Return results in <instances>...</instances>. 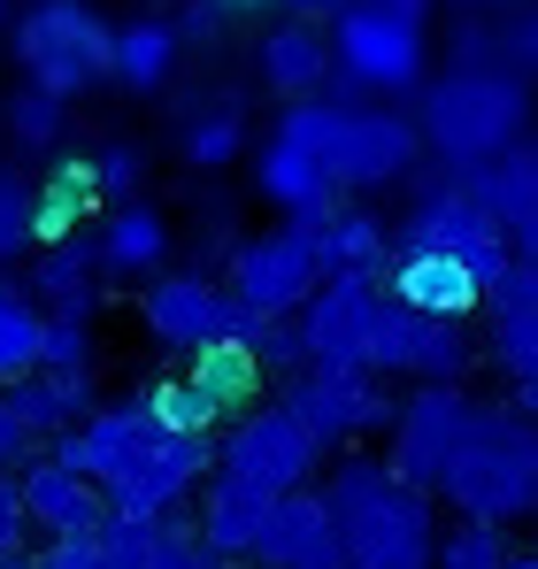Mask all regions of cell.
<instances>
[{
  "label": "cell",
  "mask_w": 538,
  "mask_h": 569,
  "mask_svg": "<svg viewBox=\"0 0 538 569\" xmlns=\"http://www.w3.org/2000/svg\"><path fill=\"white\" fill-rule=\"evenodd\" d=\"M339 523H347V569H439V516L431 492L408 485L385 455H347L323 477Z\"/></svg>",
  "instance_id": "1"
},
{
  "label": "cell",
  "mask_w": 538,
  "mask_h": 569,
  "mask_svg": "<svg viewBox=\"0 0 538 569\" xmlns=\"http://www.w3.org/2000/svg\"><path fill=\"white\" fill-rule=\"evenodd\" d=\"M416 123H424L431 154L447 162L454 178H469V170L500 162L508 147H524L531 86H524V70H508V62H492V70L447 62V78L424 86V116H416Z\"/></svg>",
  "instance_id": "2"
},
{
  "label": "cell",
  "mask_w": 538,
  "mask_h": 569,
  "mask_svg": "<svg viewBox=\"0 0 538 569\" xmlns=\"http://www.w3.org/2000/svg\"><path fill=\"white\" fill-rule=\"evenodd\" d=\"M347 108L355 100H285V116H277V131L262 139V154H255V192H262L269 208H285V223H323L331 208H339V131H347Z\"/></svg>",
  "instance_id": "3"
},
{
  "label": "cell",
  "mask_w": 538,
  "mask_h": 569,
  "mask_svg": "<svg viewBox=\"0 0 538 569\" xmlns=\"http://www.w3.org/2000/svg\"><path fill=\"white\" fill-rule=\"evenodd\" d=\"M447 508L469 523H500V531L538 516V416H524L516 400L477 416V431L447 477Z\"/></svg>",
  "instance_id": "4"
},
{
  "label": "cell",
  "mask_w": 538,
  "mask_h": 569,
  "mask_svg": "<svg viewBox=\"0 0 538 569\" xmlns=\"http://www.w3.org/2000/svg\"><path fill=\"white\" fill-rule=\"evenodd\" d=\"M8 39H16V70L62 100H78L100 78H116V23L92 0H31Z\"/></svg>",
  "instance_id": "5"
},
{
  "label": "cell",
  "mask_w": 538,
  "mask_h": 569,
  "mask_svg": "<svg viewBox=\"0 0 538 569\" xmlns=\"http://www.w3.org/2000/svg\"><path fill=\"white\" fill-rule=\"evenodd\" d=\"M392 254H454L461 270H477L485 292H492V284L508 278V262H516V239H508V223H500L469 186H431L400 216Z\"/></svg>",
  "instance_id": "6"
},
{
  "label": "cell",
  "mask_w": 538,
  "mask_h": 569,
  "mask_svg": "<svg viewBox=\"0 0 538 569\" xmlns=\"http://www.w3.org/2000/svg\"><path fill=\"white\" fill-rule=\"evenodd\" d=\"M139 323H147L155 347L200 355V347H216V339H247V347H255V331H262L269 316H255L231 284H216L208 270H178V278H155L139 292Z\"/></svg>",
  "instance_id": "7"
},
{
  "label": "cell",
  "mask_w": 538,
  "mask_h": 569,
  "mask_svg": "<svg viewBox=\"0 0 538 569\" xmlns=\"http://www.w3.org/2000/svg\"><path fill=\"white\" fill-rule=\"evenodd\" d=\"M477 416L485 408L461 385H416L400 400L392 431H385V462L408 477V485H424V492H447V477L461 462V447H469V431H477Z\"/></svg>",
  "instance_id": "8"
},
{
  "label": "cell",
  "mask_w": 538,
  "mask_h": 569,
  "mask_svg": "<svg viewBox=\"0 0 538 569\" xmlns=\"http://www.w3.org/2000/svg\"><path fill=\"white\" fill-rule=\"evenodd\" d=\"M331 47H339V86L355 93H416L424 86V23L392 16L377 0H355L347 16H331Z\"/></svg>",
  "instance_id": "9"
},
{
  "label": "cell",
  "mask_w": 538,
  "mask_h": 569,
  "mask_svg": "<svg viewBox=\"0 0 538 569\" xmlns=\"http://www.w3.org/2000/svg\"><path fill=\"white\" fill-rule=\"evenodd\" d=\"M216 470L247 477L262 492H300V485H316V470H323V447H316V431L285 400H262V408H247V416L223 423Z\"/></svg>",
  "instance_id": "10"
},
{
  "label": "cell",
  "mask_w": 538,
  "mask_h": 569,
  "mask_svg": "<svg viewBox=\"0 0 538 569\" xmlns=\"http://www.w3.org/2000/svg\"><path fill=\"white\" fill-rule=\"evenodd\" d=\"M277 400L316 431L323 455H331V447H355L369 431H392V416H400V400L385 392L377 370H331V362H308L300 378H285Z\"/></svg>",
  "instance_id": "11"
},
{
  "label": "cell",
  "mask_w": 538,
  "mask_h": 569,
  "mask_svg": "<svg viewBox=\"0 0 538 569\" xmlns=\"http://www.w3.org/2000/svg\"><path fill=\"white\" fill-rule=\"evenodd\" d=\"M231 292L255 308V316H300L316 292H323V254H316V231L308 223H277L231 247Z\"/></svg>",
  "instance_id": "12"
},
{
  "label": "cell",
  "mask_w": 538,
  "mask_h": 569,
  "mask_svg": "<svg viewBox=\"0 0 538 569\" xmlns=\"http://www.w3.org/2000/svg\"><path fill=\"white\" fill-rule=\"evenodd\" d=\"M200 477H216V439H200V431H155L123 470L108 477V508L116 516H170Z\"/></svg>",
  "instance_id": "13"
},
{
  "label": "cell",
  "mask_w": 538,
  "mask_h": 569,
  "mask_svg": "<svg viewBox=\"0 0 538 569\" xmlns=\"http://www.w3.org/2000/svg\"><path fill=\"white\" fill-rule=\"evenodd\" d=\"M255 569H347V523H339L323 485L277 492L262 547H255Z\"/></svg>",
  "instance_id": "14"
},
{
  "label": "cell",
  "mask_w": 538,
  "mask_h": 569,
  "mask_svg": "<svg viewBox=\"0 0 538 569\" xmlns=\"http://www.w3.org/2000/svg\"><path fill=\"white\" fill-rule=\"evenodd\" d=\"M424 123H408L400 108L369 100V108H347V131H339V186L347 192H385L400 186L424 154Z\"/></svg>",
  "instance_id": "15"
},
{
  "label": "cell",
  "mask_w": 538,
  "mask_h": 569,
  "mask_svg": "<svg viewBox=\"0 0 538 569\" xmlns=\"http://www.w3.org/2000/svg\"><path fill=\"white\" fill-rule=\"evenodd\" d=\"M377 308H385V284H369V278H323V292L300 308L308 362H331V370H369V331H377Z\"/></svg>",
  "instance_id": "16"
},
{
  "label": "cell",
  "mask_w": 538,
  "mask_h": 569,
  "mask_svg": "<svg viewBox=\"0 0 538 569\" xmlns=\"http://www.w3.org/2000/svg\"><path fill=\"white\" fill-rule=\"evenodd\" d=\"M155 431H162V423H155V408H147V392H139V400H116V408H92L86 423H78V431H62V439H54L47 455H54V462H70V470H86L92 485H108V477L123 470V462H131V455H139V447L155 439Z\"/></svg>",
  "instance_id": "17"
},
{
  "label": "cell",
  "mask_w": 538,
  "mask_h": 569,
  "mask_svg": "<svg viewBox=\"0 0 538 569\" xmlns=\"http://www.w3.org/2000/svg\"><path fill=\"white\" fill-rule=\"evenodd\" d=\"M339 78V47H331V23L316 16H285L262 31V86L277 100H316Z\"/></svg>",
  "instance_id": "18"
},
{
  "label": "cell",
  "mask_w": 538,
  "mask_h": 569,
  "mask_svg": "<svg viewBox=\"0 0 538 569\" xmlns=\"http://www.w3.org/2000/svg\"><path fill=\"white\" fill-rule=\"evenodd\" d=\"M23 500H31V523L39 531H54V539H70V531H100L116 508H108V485H92L86 470H70V462H54V455H39V462H23Z\"/></svg>",
  "instance_id": "19"
},
{
  "label": "cell",
  "mask_w": 538,
  "mask_h": 569,
  "mask_svg": "<svg viewBox=\"0 0 538 569\" xmlns=\"http://www.w3.org/2000/svg\"><path fill=\"white\" fill-rule=\"evenodd\" d=\"M269 508H277V492H262V485H247V477H231V470H216L208 485H200V539H208L216 555H231V562H255Z\"/></svg>",
  "instance_id": "20"
},
{
  "label": "cell",
  "mask_w": 538,
  "mask_h": 569,
  "mask_svg": "<svg viewBox=\"0 0 538 569\" xmlns=\"http://www.w3.org/2000/svg\"><path fill=\"white\" fill-rule=\"evenodd\" d=\"M392 300H408V308H424V316H454V323H469V308H485L492 292L477 270H461L454 254H392V278H385Z\"/></svg>",
  "instance_id": "21"
},
{
  "label": "cell",
  "mask_w": 538,
  "mask_h": 569,
  "mask_svg": "<svg viewBox=\"0 0 538 569\" xmlns=\"http://www.w3.org/2000/svg\"><path fill=\"white\" fill-rule=\"evenodd\" d=\"M461 186H469L492 216H500V223H508L516 254H538V147H508L500 162L469 170Z\"/></svg>",
  "instance_id": "22"
},
{
  "label": "cell",
  "mask_w": 538,
  "mask_h": 569,
  "mask_svg": "<svg viewBox=\"0 0 538 569\" xmlns=\"http://www.w3.org/2000/svg\"><path fill=\"white\" fill-rule=\"evenodd\" d=\"M170 254V223L155 200H108L100 216V270L108 278H155Z\"/></svg>",
  "instance_id": "23"
},
{
  "label": "cell",
  "mask_w": 538,
  "mask_h": 569,
  "mask_svg": "<svg viewBox=\"0 0 538 569\" xmlns=\"http://www.w3.org/2000/svg\"><path fill=\"white\" fill-rule=\"evenodd\" d=\"M316 254H323V278H369V284L392 278V239H385V223H377L369 208H347V200L316 223Z\"/></svg>",
  "instance_id": "24"
},
{
  "label": "cell",
  "mask_w": 538,
  "mask_h": 569,
  "mask_svg": "<svg viewBox=\"0 0 538 569\" xmlns=\"http://www.w3.org/2000/svg\"><path fill=\"white\" fill-rule=\"evenodd\" d=\"M100 239H54V247H39V262H31V292L54 308V316H92V300H100Z\"/></svg>",
  "instance_id": "25"
},
{
  "label": "cell",
  "mask_w": 538,
  "mask_h": 569,
  "mask_svg": "<svg viewBox=\"0 0 538 569\" xmlns=\"http://www.w3.org/2000/svg\"><path fill=\"white\" fill-rule=\"evenodd\" d=\"M185 378L200 385L216 408H223V423L231 416H247V408H262V385H269V362L247 347V339H216V347H200V355H185Z\"/></svg>",
  "instance_id": "26"
},
{
  "label": "cell",
  "mask_w": 538,
  "mask_h": 569,
  "mask_svg": "<svg viewBox=\"0 0 538 569\" xmlns=\"http://www.w3.org/2000/svg\"><path fill=\"white\" fill-rule=\"evenodd\" d=\"M8 400H16V416H23L47 447H54L62 431H78L92 408H100V400H92V370H31L23 385H8Z\"/></svg>",
  "instance_id": "27"
},
{
  "label": "cell",
  "mask_w": 538,
  "mask_h": 569,
  "mask_svg": "<svg viewBox=\"0 0 538 569\" xmlns=\"http://www.w3.org/2000/svg\"><path fill=\"white\" fill-rule=\"evenodd\" d=\"M47 370V300L31 278H0V392Z\"/></svg>",
  "instance_id": "28"
},
{
  "label": "cell",
  "mask_w": 538,
  "mask_h": 569,
  "mask_svg": "<svg viewBox=\"0 0 538 569\" xmlns=\"http://www.w3.org/2000/svg\"><path fill=\"white\" fill-rule=\"evenodd\" d=\"M178 47H185V31L170 16H131V23H116V86H131V93L170 86Z\"/></svg>",
  "instance_id": "29"
},
{
  "label": "cell",
  "mask_w": 538,
  "mask_h": 569,
  "mask_svg": "<svg viewBox=\"0 0 538 569\" xmlns=\"http://www.w3.org/2000/svg\"><path fill=\"white\" fill-rule=\"evenodd\" d=\"M431 323H439V316H424V308H408V300H392V292H385L377 331H369V370H377V378H424Z\"/></svg>",
  "instance_id": "30"
},
{
  "label": "cell",
  "mask_w": 538,
  "mask_h": 569,
  "mask_svg": "<svg viewBox=\"0 0 538 569\" xmlns=\"http://www.w3.org/2000/svg\"><path fill=\"white\" fill-rule=\"evenodd\" d=\"M100 200H108V192H100V170H92V162H62V170L39 186V247L78 239V223H86Z\"/></svg>",
  "instance_id": "31"
},
{
  "label": "cell",
  "mask_w": 538,
  "mask_h": 569,
  "mask_svg": "<svg viewBox=\"0 0 538 569\" xmlns=\"http://www.w3.org/2000/svg\"><path fill=\"white\" fill-rule=\"evenodd\" d=\"M492 362L516 385V408L538 416V308H492Z\"/></svg>",
  "instance_id": "32"
},
{
  "label": "cell",
  "mask_w": 538,
  "mask_h": 569,
  "mask_svg": "<svg viewBox=\"0 0 538 569\" xmlns=\"http://www.w3.org/2000/svg\"><path fill=\"white\" fill-rule=\"evenodd\" d=\"M178 147H185L192 170H223V162H239V154H247V108H239V100H208L200 116H185Z\"/></svg>",
  "instance_id": "33"
},
{
  "label": "cell",
  "mask_w": 538,
  "mask_h": 569,
  "mask_svg": "<svg viewBox=\"0 0 538 569\" xmlns=\"http://www.w3.org/2000/svg\"><path fill=\"white\" fill-rule=\"evenodd\" d=\"M62 108H70L62 93H47V86L23 78L16 93L0 100V123L16 131V147H54V139H62Z\"/></svg>",
  "instance_id": "34"
},
{
  "label": "cell",
  "mask_w": 538,
  "mask_h": 569,
  "mask_svg": "<svg viewBox=\"0 0 538 569\" xmlns=\"http://www.w3.org/2000/svg\"><path fill=\"white\" fill-rule=\"evenodd\" d=\"M147 408H155V423H162V431H200V439H216V423H223V408H216L192 378L147 385Z\"/></svg>",
  "instance_id": "35"
},
{
  "label": "cell",
  "mask_w": 538,
  "mask_h": 569,
  "mask_svg": "<svg viewBox=\"0 0 538 569\" xmlns=\"http://www.w3.org/2000/svg\"><path fill=\"white\" fill-rule=\"evenodd\" d=\"M162 531H170V516H108V523H100V547H108L116 569H155Z\"/></svg>",
  "instance_id": "36"
},
{
  "label": "cell",
  "mask_w": 538,
  "mask_h": 569,
  "mask_svg": "<svg viewBox=\"0 0 538 569\" xmlns=\"http://www.w3.org/2000/svg\"><path fill=\"white\" fill-rule=\"evenodd\" d=\"M516 555H508V531L500 523H454L447 539H439V569H508Z\"/></svg>",
  "instance_id": "37"
},
{
  "label": "cell",
  "mask_w": 538,
  "mask_h": 569,
  "mask_svg": "<svg viewBox=\"0 0 538 569\" xmlns=\"http://www.w3.org/2000/svg\"><path fill=\"white\" fill-rule=\"evenodd\" d=\"M31 239H39V186L0 170V262H16Z\"/></svg>",
  "instance_id": "38"
},
{
  "label": "cell",
  "mask_w": 538,
  "mask_h": 569,
  "mask_svg": "<svg viewBox=\"0 0 538 569\" xmlns=\"http://www.w3.org/2000/svg\"><path fill=\"white\" fill-rule=\"evenodd\" d=\"M255 355L269 362V378H300V370H308V331H300V316H269L262 331H255Z\"/></svg>",
  "instance_id": "39"
},
{
  "label": "cell",
  "mask_w": 538,
  "mask_h": 569,
  "mask_svg": "<svg viewBox=\"0 0 538 569\" xmlns=\"http://www.w3.org/2000/svg\"><path fill=\"white\" fill-rule=\"evenodd\" d=\"M47 370H92V316L47 308Z\"/></svg>",
  "instance_id": "40"
},
{
  "label": "cell",
  "mask_w": 538,
  "mask_h": 569,
  "mask_svg": "<svg viewBox=\"0 0 538 569\" xmlns=\"http://www.w3.org/2000/svg\"><path fill=\"white\" fill-rule=\"evenodd\" d=\"M92 170H100V192H108V200H139V186H147V154H139L131 139L100 147V154H92Z\"/></svg>",
  "instance_id": "41"
},
{
  "label": "cell",
  "mask_w": 538,
  "mask_h": 569,
  "mask_svg": "<svg viewBox=\"0 0 538 569\" xmlns=\"http://www.w3.org/2000/svg\"><path fill=\"white\" fill-rule=\"evenodd\" d=\"M155 569H231V555H216V547L200 539V523H170V531H162Z\"/></svg>",
  "instance_id": "42"
},
{
  "label": "cell",
  "mask_w": 538,
  "mask_h": 569,
  "mask_svg": "<svg viewBox=\"0 0 538 569\" xmlns=\"http://www.w3.org/2000/svg\"><path fill=\"white\" fill-rule=\"evenodd\" d=\"M500 54H508V70H524V78L538 70V0L508 8V23H500Z\"/></svg>",
  "instance_id": "43"
},
{
  "label": "cell",
  "mask_w": 538,
  "mask_h": 569,
  "mask_svg": "<svg viewBox=\"0 0 538 569\" xmlns=\"http://www.w3.org/2000/svg\"><path fill=\"white\" fill-rule=\"evenodd\" d=\"M23 531H31V500H23V477L0 470V562L23 555Z\"/></svg>",
  "instance_id": "44"
},
{
  "label": "cell",
  "mask_w": 538,
  "mask_h": 569,
  "mask_svg": "<svg viewBox=\"0 0 538 569\" xmlns=\"http://www.w3.org/2000/svg\"><path fill=\"white\" fill-rule=\"evenodd\" d=\"M39 569H116V562H108L100 531H70V539H47V555H39Z\"/></svg>",
  "instance_id": "45"
},
{
  "label": "cell",
  "mask_w": 538,
  "mask_h": 569,
  "mask_svg": "<svg viewBox=\"0 0 538 569\" xmlns=\"http://www.w3.org/2000/svg\"><path fill=\"white\" fill-rule=\"evenodd\" d=\"M31 447H39V431H31V423L16 416V400L0 392V470H23V462H31Z\"/></svg>",
  "instance_id": "46"
},
{
  "label": "cell",
  "mask_w": 538,
  "mask_h": 569,
  "mask_svg": "<svg viewBox=\"0 0 538 569\" xmlns=\"http://www.w3.org/2000/svg\"><path fill=\"white\" fill-rule=\"evenodd\" d=\"M492 308H538V254L508 262V278L492 284Z\"/></svg>",
  "instance_id": "47"
},
{
  "label": "cell",
  "mask_w": 538,
  "mask_h": 569,
  "mask_svg": "<svg viewBox=\"0 0 538 569\" xmlns=\"http://www.w3.org/2000/svg\"><path fill=\"white\" fill-rule=\"evenodd\" d=\"M216 23H223V0H185V16H178L185 47H208V39H216Z\"/></svg>",
  "instance_id": "48"
},
{
  "label": "cell",
  "mask_w": 538,
  "mask_h": 569,
  "mask_svg": "<svg viewBox=\"0 0 538 569\" xmlns=\"http://www.w3.org/2000/svg\"><path fill=\"white\" fill-rule=\"evenodd\" d=\"M285 16H316V23H331V16H347L355 0H277Z\"/></svg>",
  "instance_id": "49"
},
{
  "label": "cell",
  "mask_w": 538,
  "mask_h": 569,
  "mask_svg": "<svg viewBox=\"0 0 538 569\" xmlns=\"http://www.w3.org/2000/svg\"><path fill=\"white\" fill-rule=\"evenodd\" d=\"M469 8H524V0H469Z\"/></svg>",
  "instance_id": "50"
},
{
  "label": "cell",
  "mask_w": 538,
  "mask_h": 569,
  "mask_svg": "<svg viewBox=\"0 0 538 569\" xmlns=\"http://www.w3.org/2000/svg\"><path fill=\"white\" fill-rule=\"evenodd\" d=\"M0 569H39V555H31V562H23V555H16V562H0Z\"/></svg>",
  "instance_id": "51"
},
{
  "label": "cell",
  "mask_w": 538,
  "mask_h": 569,
  "mask_svg": "<svg viewBox=\"0 0 538 569\" xmlns=\"http://www.w3.org/2000/svg\"><path fill=\"white\" fill-rule=\"evenodd\" d=\"M508 569H538V555H516V562H508Z\"/></svg>",
  "instance_id": "52"
},
{
  "label": "cell",
  "mask_w": 538,
  "mask_h": 569,
  "mask_svg": "<svg viewBox=\"0 0 538 569\" xmlns=\"http://www.w3.org/2000/svg\"><path fill=\"white\" fill-rule=\"evenodd\" d=\"M223 8H269V0H223Z\"/></svg>",
  "instance_id": "53"
},
{
  "label": "cell",
  "mask_w": 538,
  "mask_h": 569,
  "mask_svg": "<svg viewBox=\"0 0 538 569\" xmlns=\"http://www.w3.org/2000/svg\"><path fill=\"white\" fill-rule=\"evenodd\" d=\"M0 8H8V0H0Z\"/></svg>",
  "instance_id": "54"
}]
</instances>
